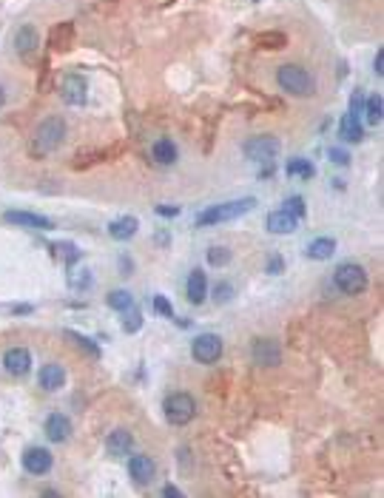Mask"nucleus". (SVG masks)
<instances>
[{
	"label": "nucleus",
	"mask_w": 384,
	"mask_h": 498,
	"mask_svg": "<svg viewBox=\"0 0 384 498\" xmlns=\"http://www.w3.org/2000/svg\"><path fill=\"white\" fill-rule=\"evenodd\" d=\"M276 86L290 97H313L316 94V77L296 63H285L276 68Z\"/></svg>",
	"instance_id": "obj_1"
},
{
	"label": "nucleus",
	"mask_w": 384,
	"mask_h": 498,
	"mask_svg": "<svg viewBox=\"0 0 384 498\" xmlns=\"http://www.w3.org/2000/svg\"><path fill=\"white\" fill-rule=\"evenodd\" d=\"M253 205H256L253 197L231 200V203H219V205H208L202 214H196V228H211V225H219V223H233L242 214L253 211Z\"/></svg>",
	"instance_id": "obj_2"
},
{
	"label": "nucleus",
	"mask_w": 384,
	"mask_h": 498,
	"mask_svg": "<svg viewBox=\"0 0 384 498\" xmlns=\"http://www.w3.org/2000/svg\"><path fill=\"white\" fill-rule=\"evenodd\" d=\"M66 140V120L63 117H46L37 131H34V140H31V151L37 157H46L51 151H57Z\"/></svg>",
	"instance_id": "obj_3"
},
{
	"label": "nucleus",
	"mask_w": 384,
	"mask_h": 498,
	"mask_svg": "<svg viewBox=\"0 0 384 498\" xmlns=\"http://www.w3.org/2000/svg\"><path fill=\"white\" fill-rule=\"evenodd\" d=\"M163 410H166V419L168 425L174 427H186L191 425L193 416H196V399L186 390H177V393H168L166 402H163Z\"/></svg>",
	"instance_id": "obj_4"
},
{
	"label": "nucleus",
	"mask_w": 384,
	"mask_h": 498,
	"mask_svg": "<svg viewBox=\"0 0 384 498\" xmlns=\"http://www.w3.org/2000/svg\"><path fill=\"white\" fill-rule=\"evenodd\" d=\"M333 285L348 296H359L368 290V270L359 262H342L333 270Z\"/></svg>",
	"instance_id": "obj_5"
},
{
	"label": "nucleus",
	"mask_w": 384,
	"mask_h": 498,
	"mask_svg": "<svg viewBox=\"0 0 384 498\" xmlns=\"http://www.w3.org/2000/svg\"><path fill=\"white\" fill-rule=\"evenodd\" d=\"M279 140L271 137V134H256L251 140H245L242 146V154L251 160V163H271L276 154H279Z\"/></svg>",
	"instance_id": "obj_6"
},
{
	"label": "nucleus",
	"mask_w": 384,
	"mask_h": 498,
	"mask_svg": "<svg viewBox=\"0 0 384 498\" xmlns=\"http://www.w3.org/2000/svg\"><path fill=\"white\" fill-rule=\"evenodd\" d=\"M225 353V345L216 333H199L191 342V356L199 365H216Z\"/></svg>",
	"instance_id": "obj_7"
},
{
	"label": "nucleus",
	"mask_w": 384,
	"mask_h": 498,
	"mask_svg": "<svg viewBox=\"0 0 384 498\" xmlns=\"http://www.w3.org/2000/svg\"><path fill=\"white\" fill-rule=\"evenodd\" d=\"M20 464H23V470H26L29 476L40 479V476L51 473V467H54V456H51V450H49V447H37V444H31V447H26V450H23Z\"/></svg>",
	"instance_id": "obj_8"
},
{
	"label": "nucleus",
	"mask_w": 384,
	"mask_h": 498,
	"mask_svg": "<svg viewBox=\"0 0 384 498\" xmlns=\"http://www.w3.org/2000/svg\"><path fill=\"white\" fill-rule=\"evenodd\" d=\"M251 359L259 367H276V365H282V347H279L276 339H262L259 336L251 345Z\"/></svg>",
	"instance_id": "obj_9"
},
{
	"label": "nucleus",
	"mask_w": 384,
	"mask_h": 498,
	"mask_svg": "<svg viewBox=\"0 0 384 498\" xmlns=\"http://www.w3.org/2000/svg\"><path fill=\"white\" fill-rule=\"evenodd\" d=\"M60 97L71 108L86 106V100H89V83L83 80V74H66L63 77V86H60Z\"/></svg>",
	"instance_id": "obj_10"
},
{
	"label": "nucleus",
	"mask_w": 384,
	"mask_h": 498,
	"mask_svg": "<svg viewBox=\"0 0 384 498\" xmlns=\"http://www.w3.org/2000/svg\"><path fill=\"white\" fill-rule=\"evenodd\" d=\"M3 223L14 225V228H29V231H51L54 223L43 214H31V211H3Z\"/></svg>",
	"instance_id": "obj_11"
},
{
	"label": "nucleus",
	"mask_w": 384,
	"mask_h": 498,
	"mask_svg": "<svg viewBox=\"0 0 384 498\" xmlns=\"http://www.w3.org/2000/svg\"><path fill=\"white\" fill-rule=\"evenodd\" d=\"M43 433L51 444H66L71 439L74 427H71V419L66 413H49L46 422H43Z\"/></svg>",
	"instance_id": "obj_12"
},
{
	"label": "nucleus",
	"mask_w": 384,
	"mask_h": 498,
	"mask_svg": "<svg viewBox=\"0 0 384 498\" xmlns=\"http://www.w3.org/2000/svg\"><path fill=\"white\" fill-rule=\"evenodd\" d=\"M128 476H131V482L140 484V487L151 484L154 476H157L154 459H151V456H143V453H131V459H128Z\"/></svg>",
	"instance_id": "obj_13"
},
{
	"label": "nucleus",
	"mask_w": 384,
	"mask_h": 498,
	"mask_svg": "<svg viewBox=\"0 0 384 498\" xmlns=\"http://www.w3.org/2000/svg\"><path fill=\"white\" fill-rule=\"evenodd\" d=\"M3 370L9 373V376H14V379H23L29 370H31V353L26 350V347H9L6 353H3Z\"/></svg>",
	"instance_id": "obj_14"
},
{
	"label": "nucleus",
	"mask_w": 384,
	"mask_h": 498,
	"mask_svg": "<svg viewBox=\"0 0 384 498\" xmlns=\"http://www.w3.org/2000/svg\"><path fill=\"white\" fill-rule=\"evenodd\" d=\"M11 46H14V51H17L23 60H29L31 54H37V46H40V34H37V29H34L31 23H23V26L14 31Z\"/></svg>",
	"instance_id": "obj_15"
},
{
	"label": "nucleus",
	"mask_w": 384,
	"mask_h": 498,
	"mask_svg": "<svg viewBox=\"0 0 384 498\" xmlns=\"http://www.w3.org/2000/svg\"><path fill=\"white\" fill-rule=\"evenodd\" d=\"M37 385H40V390H46V393L63 390V387H66V367L57 365V362H46V365L37 370Z\"/></svg>",
	"instance_id": "obj_16"
},
{
	"label": "nucleus",
	"mask_w": 384,
	"mask_h": 498,
	"mask_svg": "<svg viewBox=\"0 0 384 498\" xmlns=\"http://www.w3.org/2000/svg\"><path fill=\"white\" fill-rule=\"evenodd\" d=\"M106 450H108V456H114V459H128L131 450H134V436H131V430H126V427L111 430V433L106 436Z\"/></svg>",
	"instance_id": "obj_17"
},
{
	"label": "nucleus",
	"mask_w": 384,
	"mask_h": 498,
	"mask_svg": "<svg viewBox=\"0 0 384 498\" xmlns=\"http://www.w3.org/2000/svg\"><path fill=\"white\" fill-rule=\"evenodd\" d=\"M186 296H188V302H191V305H202V302L208 299V276H205V270L193 268L191 273H188V282H186Z\"/></svg>",
	"instance_id": "obj_18"
},
{
	"label": "nucleus",
	"mask_w": 384,
	"mask_h": 498,
	"mask_svg": "<svg viewBox=\"0 0 384 498\" xmlns=\"http://www.w3.org/2000/svg\"><path fill=\"white\" fill-rule=\"evenodd\" d=\"M296 228H299V220L290 211L282 208V211H271L268 214V231L271 234H279L282 237V234H293Z\"/></svg>",
	"instance_id": "obj_19"
},
{
	"label": "nucleus",
	"mask_w": 384,
	"mask_h": 498,
	"mask_svg": "<svg viewBox=\"0 0 384 498\" xmlns=\"http://www.w3.org/2000/svg\"><path fill=\"white\" fill-rule=\"evenodd\" d=\"M177 157H180V151H177L174 140H168V137H160V140L151 146V160H154L157 166H174Z\"/></svg>",
	"instance_id": "obj_20"
},
{
	"label": "nucleus",
	"mask_w": 384,
	"mask_h": 498,
	"mask_svg": "<svg viewBox=\"0 0 384 498\" xmlns=\"http://www.w3.org/2000/svg\"><path fill=\"white\" fill-rule=\"evenodd\" d=\"M140 231V220L137 217H120L108 225V237L117 240V243H128L134 234Z\"/></svg>",
	"instance_id": "obj_21"
},
{
	"label": "nucleus",
	"mask_w": 384,
	"mask_h": 498,
	"mask_svg": "<svg viewBox=\"0 0 384 498\" xmlns=\"http://www.w3.org/2000/svg\"><path fill=\"white\" fill-rule=\"evenodd\" d=\"M339 137L345 140V143H362L365 140V128H362V123H359V117L356 114H345L342 117V123H339Z\"/></svg>",
	"instance_id": "obj_22"
},
{
	"label": "nucleus",
	"mask_w": 384,
	"mask_h": 498,
	"mask_svg": "<svg viewBox=\"0 0 384 498\" xmlns=\"http://www.w3.org/2000/svg\"><path fill=\"white\" fill-rule=\"evenodd\" d=\"M333 253H336V240H333V237H319V240H313V243L308 245V256H310V259H319V262L330 259Z\"/></svg>",
	"instance_id": "obj_23"
},
{
	"label": "nucleus",
	"mask_w": 384,
	"mask_h": 498,
	"mask_svg": "<svg viewBox=\"0 0 384 498\" xmlns=\"http://www.w3.org/2000/svg\"><path fill=\"white\" fill-rule=\"evenodd\" d=\"M66 339H71L74 342V347L77 350H83L89 359H100V345L94 342V339H89V336H83V333H77V330H66Z\"/></svg>",
	"instance_id": "obj_24"
},
{
	"label": "nucleus",
	"mask_w": 384,
	"mask_h": 498,
	"mask_svg": "<svg viewBox=\"0 0 384 498\" xmlns=\"http://www.w3.org/2000/svg\"><path fill=\"white\" fill-rule=\"evenodd\" d=\"M285 174H288V177H302V180H310V177L316 174V168H313V163H310V160H305V157H293V160H288Z\"/></svg>",
	"instance_id": "obj_25"
},
{
	"label": "nucleus",
	"mask_w": 384,
	"mask_h": 498,
	"mask_svg": "<svg viewBox=\"0 0 384 498\" xmlns=\"http://www.w3.org/2000/svg\"><path fill=\"white\" fill-rule=\"evenodd\" d=\"M365 117H368V123L370 126H379L384 117V100L382 94H370V97H365Z\"/></svg>",
	"instance_id": "obj_26"
},
{
	"label": "nucleus",
	"mask_w": 384,
	"mask_h": 498,
	"mask_svg": "<svg viewBox=\"0 0 384 498\" xmlns=\"http://www.w3.org/2000/svg\"><path fill=\"white\" fill-rule=\"evenodd\" d=\"M91 285H94L91 270H86V268H74V270L69 273V288H71V290L83 293V290H91Z\"/></svg>",
	"instance_id": "obj_27"
},
{
	"label": "nucleus",
	"mask_w": 384,
	"mask_h": 498,
	"mask_svg": "<svg viewBox=\"0 0 384 498\" xmlns=\"http://www.w3.org/2000/svg\"><path fill=\"white\" fill-rule=\"evenodd\" d=\"M106 305H108L111 310H120V313H123V310H128V308L134 305V296H131L126 288H117V290H111V293L106 296Z\"/></svg>",
	"instance_id": "obj_28"
},
{
	"label": "nucleus",
	"mask_w": 384,
	"mask_h": 498,
	"mask_svg": "<svg viewBox=\"0 0 384 498\" xmlns=\"http://www.w3.org/2000/svg\"><path fill=\"white\" fill-rule=\"evenodd\" d=\"M71 34H74V26H71V23L57 26V29L51 31V46H54L57 51H66V49H69V43H71Z\"/></svg>",
	"instance_id": "obj_29"
},
{
	"label": "nucleus",
	"mask_w": 384,
	"mask_h": 498,
	"mask_svg": "<svg viewBox=\"0 0 384 498\" xmlns=\"http://www.w3.org/2000/svg\"><path fill=\"white\" fill-rule=\"evenodd\" d=\"M256 43L262 49H285L288 46V34H282V31H265V34L256 37Z\"/></svg>",
	"instance_id": "obj_30"
},
{
	"label": "nucleus",
	"mask_w": 384,
	"mask_h": 498,
	"mask_svg": "<svg viewBox=\"0 0 384 498\" xmlns=\"http://www.w3.org/2000/svg\"><path fill=\"white\" fill-rule=\"evenodd\" d=\"M123 313H126V319H123V330H126V333H137V330L143 327V313H140L134 305H131L128 310H123Z\"/></svg>",
	"instance_id": "obj_31"
},
{
	"label": "nucleus",
	"mask_w": 384,
	"mask_h": 498,
	"mask_svg": "<svg viewBox=\"0 0 384 498\" xmlns=\"http://www.w3.org/2000/svg\"><path fill=\"white\" fill-rule=\"evenodd\" d=\"M208 262L213 268H225L231 262V250L228 248H208Z\"/></svg>",
	"instance_id": "obj_32"
},
{
	"label": "nucleus",
	"mask_w": 384,
	"mask_h": 498,
	"mask_svg": "<svg viewBox=\"0 0 384 498\" xmlns=\"http://www.w3.org/2000/svg\"><path fill=\"white\" fill-rule=\"evenodd\" d=\"M231 296H233V285H231V282H216V288H213V302H216V305H225V302H231Z\"/></svg>",
	"instance_id": "obj_33"
},
{
	"label": "nucleus",
	"mask_w": 384,
	"mask_h": 498,
	"mask_svg": "<svg viewBox=\"0 0 384 498\" xmlns=\"http://www.w3.org/2000/svg\"><path fill=\"white\" fill-rule=\"evenodd\" d=\"M54 250H57V253H60V256H63L69 265H74V262L80 259V250H77V245H74V243H57V245H54Z\"/></svg>",
	"instance_id": "obj_34"
},
{
	"label": "nucleus",
	"mask_w": 384,
	"mask_h": 498,
	"mask_svg": "<svg viewBox=\"0 0 384 498\" xmlns=\"http://www.w3.org/2000/svg\"><path fill=\"white\" fill-rule=\"evenodd\" d=\"M151 305H154V310L160 313V316H166V319H174V308H171V302L163 296V293H157L154 299H151Z\"/></svg>",
	"instance_id": "obj_35"
},
{
	"label": "nucleus",
	"mask_w": 384,
	"mask_h": 498,
	"mask_svg": "<svg viewBox=\"0 0 384 498\" xmlns=\"http://www.w3.org/2000/svg\"><path fill=\"white\" fill-rule=\"evenodd\" d=\"M285 205H288L285 211H290L296 220H302V217H305V211H308V208H305V200H302L299 194H296V197H288V200H285Z\"/></svg>",
	"instance_id": "obj_36"
},
{
	"label": "nucleus",
	"mask_w": 384,
	"mask_h": 498,
	"mask_svg": "<svg viewBox=\"0 0 384 498\" xmlns=\"http://www.w3.org/2000/svg\"><path fill=\"white\" fill-rule=\"evenodd\" d=\"M328 157H330V163H333V166H350V151H348V148L333 146V148L328 151Z\"/></svg>",
	"instance_id": "obj_37"
},
{
	"label": "nucleus",
	"mask_w": 384,
	"mask_h": 498,
	"mask_svg": "<svg viewBox=\"0 0 384 498\" xmlns=\"http://www.w3.org/2000/svg\"><path fill=\"white\" fill-rule=\"evenodd\" d=\"M362 108H365V94H362V91H356V94L350 97V114H356V117H359V114H362Z\"/></svg>",
	"instance_id": "obj_38"
},
{
	"label": "nucleus",
	"mask_w": 384,
	"mask_h": 498,
	"mask_svg": "<svg viewBox=\"0 0 384 498\" xmlns=\"http://www.w3.org/2000/svg\"><path fill=\"white\" fill-rule=\"evenodd\" d=\"M282 268H285V262H282V256H271L268 259V265H265V273H282Z\"/></svg>",
	"instance_id": "obj_39"
},
{
	"label": "nucleus",
	"mask_w": 384,
	"mask_h": 498,
	"mask_svg": "<svg viewBox=\"0 0 384 498\" xmlns=\"http://www.w3.org/2000/svg\"><path fill=\"white\" fill-rule=\"evenodd\" d=\"M157 214L160 217H180V205H157Z\"/></svg>",
	"instance_id": "obj_40"
},
{
	"label": "nucleus",
	"mask_w": 384,
	"mask_h": 498,
	"mask_svg": "<svg viewBox=\"0 0 384 498\" xmlns=\"http://www.w3.org/2000/svg\"><path fill=\"white\" fill-rule=\"evenodd\" d=\"M120 270H123V276H131V270H134V262H131L128 256H120Z\"/></svg>",
	"instance_id": "obj_41"
},
{
	"label": "nucleus",
	"mask_w": 384,
	"mask_h": 498,
	"mask_svg": "<svg viewBox=\"0 0 384 498\" xmlns=\"http://www.w3.org/2000/svg\"><path fill=\"white\" fill-rule=\"evenodd\" d=\"M373 71L382 77L384 74V49H379V54H376V60H373Z\"/></svg>",
	"instance_id": "obj_42"
},
{
	"label": "nucleus",
	"mask_w": 384,
	"mask_h": 498,
	"mask_svg": "<svg viewBox=\"0 0 384 498\" xmlns=\"http://www.w3.org/2000/svg\"><path fill=\"white\" fill-rule=\"evenodd\" d=\"M163 496L180 498V496H183V490H180V487H174V484H166V487H163Z\"/></svg>",
	"instance_id": "obj_43"
},
{
	"label": "nucleus",
	"mask_w": 384,
	"mask_h": 498,
	"mask_svg": "<svg viewBox=\"0 0 384 498\" xmlns=\"http://www.w3.org/2000/svg\"><path fill=\"white\" fill-rule=\"evenodd\" d=\"M11 313H17V316H20V313H31V305H14Z\"/></svg>",
	"instance_id": "obj_44"
},
{
	"label": "nucleus",
	"mask_w": 384,
	"mask_h": 498,
	"mask_svg": "<svg viewBox=\"0 0 384 498\" xmlns=\"http://www.w3.org/2000/svg\"><path fill=\"white\" fill-rule=\"evenodd\" d=\"M3 103H6V91L0 88V108H3Z\"/></svg>",
	"instance_id": "obj_45"
},
{
	"label": "nucleus",
	"mask_w": 384,
	"mask_h": 498,
	"mask_svg": "<svg viewBox=\"0 0 384 498\" xmlns=\"http://www.w3.org/2000/svg\"><path fill=\"white\" fill-rule=\"evenodd\" d=\"M256 3H259V0H256Z\"/></svg>",
	"instance_id": "obj_46"
}]
</instances>
